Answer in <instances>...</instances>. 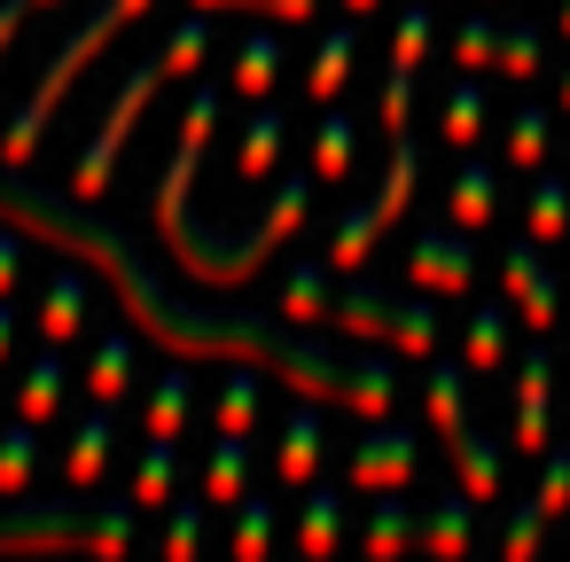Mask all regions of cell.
Wrapping results in <instances>:
<instances>
[{
    "label": "cell",
    "instance_id": "cell-1",
    "mask_svg": "<svg viewBox=\"0 0 570 562\" xmlns=\"http://www.w3.org/2000/svg\"><path fill=\"white\" fill-rule=\"evenodd\" d=\"M0 219H17V227L40 235L48 250H71L79 266L110 274L118 297H126V313H134V328L157 336V344L180 352V359H204V352L250 359V367H274L297 398H313V406H321V398H344V406L367 414V422H383L391 398H399V375H391L383 359H328V352H313V344H282V336H274L266 321H250V313H196V305H173V297L149 282L141 250H134L118 227H102V219H87V211H71V204H56V196L24 188L17 165L0 172Z\"/></svg>",
    "mask_w": 570,
    "mask_h": 562
},
{
    "label": "cell",
    "instance_id": "cell-2",
    "mask_svg": "<svg viewBox=\"0 0 570 562\" xmlns=\"http://www.w3.org/2000/svg\"><path fill=\"white\" fill-rule=\"evenodd\" d=\"M212 126H219V95L204 87V95L188 102V118H180V149H173V165H165V180H157V227H165L173 258H180L196 282L235 289V282H250V274H258V266H266L297 227H305V211H313V180H305V172H289V180L274 188V211H266L243 243H227V235L196 227L188 188H196V165H204V149H212Z\"/></svg>",
    "mask_w": 570,
    "mask_h": 562
},
{
    "label": "cell",
    "instance_id": "cell-3",
    "mask_svg": "<svg viewBox=\"0 0 570 562\" xmlns=\"http://www.w3.org/2000/svg\"><path fill=\"white\" fill-rule=\"evenodd\" d=\"M204 56H212V9H196V17H180V24L165 32V48H157V56H149V63H141V71L126 79V87H118V102L102 110V126H95V134H87V149H79V172H71V196H87V204H95V196L110 188V165L126 157V141H134V126H141V110L157 102V87H165V79H188V71H196Z\"/></svg>",
    "mask_w": 570,
    "mask_h": 562
},
{
    "label": "cell",
    "instance_id": "cell-4",
    "mask_svg": "<svg viewBox=\"0 0 570 562\" xmlns=\"http://www.w3.org/2000/svg\"><path fill=\"white\" fill-rule=\"evenodd\" d=\"M149 9H157V0H102V9H95V17H87V24H79V32H71V40H63V48L48 56L40 87L24 95V110L9 118V134H0V165H24V157L40 149V134H48V118L63 110L71 79H79V71H87V63H95V56H102V48H110V40L126 32V24H141Z\"/></svg>",
    "mask_w": 570,
    "mask_h": 562
},
{
    "label": "cell",
    "instance_id": "cell-5",
    "mask_svg": "<svg viewBox=\"0 0 570 562\" xmlns=\"http://www.w3.org/2000/svg\"><path fill=\"white\" fill-rule=\"evenodd\" d=\"M95 546V507L87 500H9L0 507V554H71Z\"/></svg>",
    "mask_w": 570,
    "mask_h": 562
},
{
    "label": "cell",
    "instance_id": "cell-6",
    "mask_svg": "<svg viewBox=\"0 0 570 562\" xmlns=\"http://www.w3.org/2000/svg\"><path fill=\"white\" fill-rule=\"evenodd\" d=\"M344 336H375V344H399V352H414V359H430L438 352V313L430 305H399V297H383V289H352V297H336V313H328Z\"/></svg>",
    "mask_w": 570,
    "mask_h": 562
},
{
    "label": "cell",
    "instance_id": "cell-7",
    "mask_svg": "<svg viewBox=\"0 0 570 562\" xmlns=\"http://www.w3.org/2000/svg\"><path fill=\"white\" fill-rule=\"evenodd\" d=\"M414 461H422V437L414 430H367L352 445V484L360 492H399L414 476Z\"/></svg>",
    "mask_w": 570,
    "mask_h": 562
},
{
    "label": "cell",
    "instance_id": "cell-8",
    "mask_svg": "<svg viewBox=\"0 0 570 562\" xmlns=\"http://www.w3.org/2000/svg\"><path fill=\"white\" fill-rule=\"evenodd\" d=\"M406 274H414L422 289H438V297H461V289L476 282V250H469L461 235H422V243L406 250Z\"/></svg>",
    "mask_w": 570,
    "mask_h": 562
},
{
    "label": "cell",
    "instance_id": "cell-9",
    "mask_svg": "<svg viewBox=\"0 0 570 562\" xmlns=\"http://www.w3.org/2000/svg\"><path fill=\"white\" fill-rule=\"evenodd\" d=\"M500 282H508V297L523 305L531 328H554V282H547V266H539V243H515L508 266H500Z\"/></svg>",
    "mask_w": 570,
    "mask_h": 562
},
{
    "label": "cell",
    "instance_id": "cell-10",
    "mask_svg": "<svg viewBox=\"0 0 570 562\" xmlns=\"http://www.w3.org/2000/svg\"><path fill=\"white\" fill-rule=\"evenodd\" d=\"M110 406H95V414H79V430H71V453H63V484L71 492H87L102 469H110Z\"/></svg>",
    "mask_w": 570,
    "mask_h": 562
},
{
    "label": "cell",
    "instance_id": "cell-11",
    "mask_svg": "<svg viewBox=\"0 0 570 562\" xmlns=\"http://www.w3.org/2000/svg\"><path fill=\"white\" fill-rule=\"evenodd\" d=\"M414 180H422V149H414V134H391V165H383V188L367 196V211L391 227V219L414 204Z\"/></svg>",
    "mask_w": 570,
    "mask_h": 562
},
{
    "label": "cell",
    "instance_id": "cell-12",
    "mask_svg": "<svg viewBox=\"0 0 570 562\" xmlns=\"http://www.w3.org/2000/svg\"><path fill=\"white\" fill-rule=\"evenodd\" d=\"M63 391H71V367H63L56 344H48V352L24 367V383H17V414H24V422H56V414H63Z\"/></svg>",
    "mask_w": 570,
    "mask_h": 562
},
{
    "label": "cell",
    "instance_id": "cell-13",
    "mask_svg": "<svg viewBox=\"0 0 570 562\" xmlns=\"http://www.w3.org/2000/svg\"><path fill=\"white\" fill-rule=\"evenodd\" d=\"M313 469H321V414H313V398L282 422V453H274V476L282 484H313Z\"/></svg>",
    "mask_w": 570,
    "mask_h": 562
},
{
    "label": "cell",
    "instance_id": "cell-14",
    "mask_svg": "<svg viewBox=\"0 0 570 562\" xmlns=\"http://www.w3.org/2000/svg\"><path fill=\"white\" fill-rule=\"evenodd\" d=\"M32 321H40V344H71V336L87 328V282H79V274H56Z\"/></svg>",
    "mask_w": 570,
    "mask_h": 562
},
{
    "label": "cell",
    "instance_id": "cell-15",
    "mask_svg": "<svg viewBox=\"0 0 570 562\" xmlns=\"http://www.w3.org/2000/svg\"><path fill=\"white\" fill-rule=\"evenodd\" d=\"M515 445L539 453L547 445V352H531L515 367Z\"/></svg>",
    "mask_w": 570,
    "mask_h": 562
},
{
    "label": "cell",
    "instance_id": "cell-16",
    "mask_svg": "<svg viewBox=\"0 0 570 562\" xmlns=\"http://www.w3.org/2000/svg\"><path fill=\"white\" fill-rule=\"evenodd\" d=\"M87 391H95V406H118L134 391V336H102L87 352Z\"/></svg>",
    "mask_w": 570,
    "mask_h": 562
},
{
    "label": "cell",
    "instance_id": "cell-17",
    "mask_svg": "<svg viewBox=\"0 0 570 562\" xmlns=\"http://www.w3.org/2000/svg\"><path fill=\"white\" fill-rule=\"evenodd\" d=\"M173 484H180V437H149L134 469V507H173Z\"/></svg>",
    "mask_w": 570,
    "mask_h": 562
},
{
    "label": "cell",
    "instance_id": "cell-18",
    "mask_svg": "<svg viewBox=\"0 0 570 562\" xmlns=\"http://www.w3.org/2000/svg\"><path fill=\"white\" fill-rule=\"evenodd\" d=\"M243 484H250V445H243L235 430H219L212 469H204V507H235V500H243Z\"/></svg>",
    "mask_w": 570,
    "mask_h": 562
},
{
    "label": "cell",
    "instance_id": "cell-19",
    "mask_svg": "<svg viewBox=\"0 0 570 562\" xmlns=\"http://www.w3.org/2000/svg\"><path fill=\"white\" fill-rule=\"evenodd\" d=\"M40 476V422H9V430H0V500H17L24 484Z\"/></svg>",
    "mask_w": 570,
    "mask_h": 562
},
{
    "label": "cell",
    "instance_id": "cell-20",
    "mask_svg": "<svg viewBox=\"0 0 570 562\" xmlns=\"http://www.w3.org/2000/svg\"><path fill=\"white\" fill-rule=\"evenodd\" d=\"M352 56H360V32L344 24V32H328L321 40V56H313V71H305V95L313 102H336L344 95V79H352Z\"/></svg>",
    "mask_w": 570,
    "mask_h": 562
},
{
    "label": "cell",
    "instance_id": "cell-21",
    "mask_svg": "<svg viewBox=\"0 0 570 562\" xmlns=\"http://www.w3.org/2000/svg\"><path fill=\"white\" fill-rule=\"evenodd\" d=\"M282 141H289V118H282V110H258V118L243 126L235 172H243V180H266V172H274V157H282Z\"/></svg>",
    "mask_w": 570,
    "mask_h": 562
},
{
    "label": "cell",
    "instance_id": "cell-22",
    "mask_svg": "<svg viewBox=\"0 0 570 562\" xmlns=\"http://www.w3.org/2000/svg\"><path fill=\"white\" fill-rule=\"evenodd\" d=\"M328 313H336L328 266H297V274L282 282V321H289V328H313V321H328Z\"/></svg>",
    "mask_w": 570,
    "mask_h": 562
},
{
    "label": "cell",
    "instance_id": "cell-23",
    "mask_svg": "<svg viewBox=\"0 0 570 562\" xmlns=\"http://www.w3.org/2000/svg\"><path fill=\"white\" fill-rule=\"evenodd\" d=\"M445 453H453V469H461V492H469V500H492V492H500V453H492L476 430H453V437H445Z\"/></svg>",
    "mask_w": 570,
    "mask_h": 562
},
{
    "label": "cell",
    "instance_id": "cell-24",
    "mask_svg": "<svg viewBox=\"0 0 570 562\" xmlns=\"http://www.w3.org/2000/svg\"><path fill=\"white\" fill-rule=\"evenodd\" d=\"M352 149H360V126L328 110V118H321V134H313V172H321L328 188H336V180H352Z\"/></svg>",
    "mask_w": 570,
    "mask_h": 562
},
{
    "label": "cell",
    "instance_id": "cell-25",
    "mask_svg": "<svg viewBox=\"0 0 570 562\" xmlns=\"http://www.w3.org/2000/svg\"><path fill=\"white\" fill-rule=\"evenodd\" d=\"M274 79H282V40L274 32H258V40H243V56H235V95H274Z\"/></svg>",
    "mask_w": 570,
    "mask_h": 562
},
{
    "label": "cell",
    "instance_id": "cell-26",
    "mask_svg": "<svg viewBox=\"0 0 570 562\" xmlns=\"http://www.w3.org/2000/svg\"><path fill=\"white\" fill-rule=\"evenodd\" d=\"M375 235H383V219L360 204V211H344V227H336V243H328V266L336 274H360L367 266V250H375Z\"/></svg>",
    "mask_w": 570,
    "mask_h": 562
},
{
    "label": "cell",
    "instance_id": "cell-27",
    "mask_svg": "<svg viewBox=\"0 0 570 562\" xmlns=\"http://www.w3.org/2000/svg\"><path fill=\"white\" fill-rule=\"evenodd\" d=\"M188 406H196V383L173 367V375L157 383V398H149V437H180V430H188Z\"/></svg>",
    "mask_w": 570,
    "mask_h": 562
},
{
    "label": "cell",
    "instance_id": "cell-28",
    "mask_svg": "<svg viewBox=\"0 0 570 562\" xmlns=\"http://www.w3.org/2000/svg\"><path fill=\"white\" fill-rule=\"evenodd\" d=\"M414 539H422L430 554H461V546H469V492L438 500V507H430V523H422Z\"/></svg>",
    "mask_w": 570,
    "mask_h": 562
},
{
    "label": "cell",
    "instance_id": "cell-29",
    "mask_svg": "<svg viewBox=\"0 0 570 562\" xmlns=\"http://www.w3.org/2000/svg\"><path fill=\"white\" fill-rule=\"evenodd\" d=\"M492 211H500V188H492L484 165H469V172L453 180V227H484Z\"/></svg>",
    "mask_w": 570,
    "mask_h": 562
},
{
    "label": "cell",
    "instance_id": "cell-30",
    "mask_svg": "<svg viewBox=\"0 0 570 562\" xmlns=\"http://www.w3.org/2000/svg\"><path fill=\"white\" fill-rule=\"evenodd\" d=\"M250 422H258V375H250V359H235V375H227V391H219V430L250 437Z\"/></svg>",
    "mask_w": 570,
    "mask_h": 562
},
{
    "label": "cell",
    "instance_id": "cell-31",
    "mask_svg": "<svg viewBox=\"0 0 570 562\" xmlns=\"http://www.w3.org/2000/svg\"><path fill=\"white\" fill-rule=\"evenodd\" d=\"M336 531H344V500H336V492H305L297 546H305V554H328V546H336Z\"/></svg>",
    "mask_w": 570,
    "mask_h": 562
},
{
    "label": "cell",
    "instance_id": "cell-32",
    "mask_svg": "<svg viewBox=\"0 0 570 562\" xmlns=\"http://www.w3.org/2000/svg\"><path fill=\"white\" fill-rule=\"evenodd\" d=\"M562 227H570V180H539L531 188V235L562 243Z\"/></svg>",
    "mask_w": 570,
    "mask_h": 562
},
{
    "label": "cell",
    "instance_id": "cell-33",
    "mask_svg": "<svg viewBox=\"0 0 570 562\" xmlns=\"http://www.w3.org/2000/svg\"><path fill=\"white\" fill-rule=\"evenodd\" d=\"M476 134H484V95H476V87L461 79V87L445 95V141H453V149H469Z\"/></svg>",
    "mask_w": 570,
    "mask_h": 562
},
{
    "label": "cell",
    "instance_id": "cell-34",
    "mask_svg": "<svg viewBox=\"0 0 570 562\" xmlns=\"http://www.w3.org/2000/svg\"><path fill=\"white\" fill-rule=\"evenodd\" d=\"M430 422H438V437H453V430H469L461 422V367H430Z\"/></svg>",
    "mask_w": 570,
    "mask_h": 562
},
{
    "label": "cell",
    "instance_id": "cell-35",
    "mask_svg": "<svg viewBox=\"0 0 570 562\" xmlns=\"http://www.w3.org/2000/svg\"><path fill=\"white\" fill-rule=\"evenodd\" d=\"M539 157H547V110H515V126H508V165L531 172Z\"/></svg>",
    "mask_w": 570,
    "mask_h": 562
},
{
    "label": "cell",
    "instance_id": "cell-36",
    "mask_svg": "<svg viewBox=\"0 0 570 562\" xmlns=\"http://www.w3.org/2000/svg\"><path fill=\"white\" fill-rule=\"evenodd\" d=\"M243 515H235V562H258L266 554V539H274V507L266 500H235Z\"/></svg>",
    "mask_w": 570,
    "mask_h": 562
},
{
    "label": "cell",
    "instance_id": "cell-37",
    "mask_svg": "<svg viewBox=\"0 0 570 562\" xmlns=\"http://www.w3.org/2000/svg\"><path fill=\"white\" fill-rule=\"evenodd\" d=\"M414 531H422V523H414L399 500H383V507H375V523H367V554H399Z\"/></svg>",
    "mask_w": 570,
    "mask_h": 562
},
{
    "label": "cell",
    "instance_id": "cell-38",
    "mask_svg": "<svg viewBox=\"0 0 570 562\" xmlns=\"http://www.w3.org/2000/svg\"><path fill=\"white\" fill-rule=\"evenodd\" d=\"M500 352H508V321L484 305V313L469 321V367H500Z\"/></svg>",
    "mask_w": 570,
    "mask_h": 562
},
{
    "label": "cell",
    "instance_id": "cell-39",
    "mask_svg": "<svg viewBox=\"0 0 570 562\" xmlns=\"http://www.w3.org/2000/svg\"><path fill=\"white\" fill-rule=\"evenodd\" d=\"M134 500H118V507H95V554H126L134 546Z\"/></svg>",
    "mask_w": 570,
    "mask_h": 562
},
{
    "label": "cell",
    "instance_id": "cell-40",
    "mask_svg": "<svg viewBox=\"0 0 570 562\" xmlns=\"http://www.w3.org/2000/svg\"><path fill=\"white\" fill-rule=\"evenodd\" d=\"M196 546H204V500H180V507H173V523H165V554H173V562H188Z\"/></svg>",
    "mask_w": 570,
    "mask_h": 562
},
{
    "label": "cell",
    "instance_id": "cell-41",
    "mask_svg": "<svg viewBox=\"0 0 570 562\" xmlns=\"http://www.w3.org/2000/svg\"><path fill=\"white\" fill-rule=\"evenodd\" d=\"M422 48H430V9H406L399 17V40H391V63L399 71H422Z\"/></svg>",
    "mask_w": 570,
    "mask_h": 562
},
{
    "label": "cell",
    "instance_id": "cell-42",
    "mask_svg": "<svg viewBox=\"0 0 570 562\" xmlns=\"http://www.w3.org/2000/svg\"><path fill=\"white\" fill-rule=\"evenodd\" d=\"M500 71H508V79H531V71H539V32H531V24L500 32Z\"/></svg>",
    "mask_w": 570,
    "mask_h": 562
},
{
    "label": "cell",
    "instance_id": "cell-43",
    "mask_svg": "<svg viewBox=\"0 0 570 562\" xmlns=\"http://www.w3.org/2000/svg\"><path fill=\"white\" fill-rule=\"evenodd\" d=\"M570 507V445L547 453V476H539V515H562Z\"/></svg>",
    "mask_w": 570,
    "mask_h": 562
},
{
    "label": "cell",
    "instance_id": "cell-44",
    "mask_svg": "<svg viewBox=\"0 0 570 562\" xmlns=\"http://www.w3.org/2000/svg\"><path fill=\"white\" fill-rule=\"evenodd\" d=\"M453 56H461V71H484V63L500 56V32H492V24H461V40H453Z\"/></svg>",
    "mask_w": 570,
    "mask_h": 562
},
{
    "label": "cell",
    "instance_id": "cell-45",
    "mask_svg": "<svg viewBox=\"0 0 570 562\" xmlns=\"http://www.w3.org/2000/svg\"><path fill=\"white\" fill-rule=\"evenodd\" d=\"M196 9H266V17H282V24H305L321 0H196Z\"/></svg>",
    "mask_w": 570,
    "mask_h": 562
},
{
    "label": "cell",
    "instance_id": "cell-46",
    "mask_svg": "<svg viewBox=\"0 0 570 562\" xmlns=\"http://www.w3.org/2000/svg\"><path fill=\"white\" fill-rule=\"evenodd\" d=\"M531 546H539V500H531V507L508 523V554H531Z\"/></svg>",
    "mask_w": 570,
    "mask_h": 562
},
{
    "label": "cell",
    "instance_id": "cell-47",
    "mask_svg": "<svg viewBox=\"0 0 570 562\" xmlns=\"http://www.w3.org/2000/svg\"><path fill=\"white\" fill-rule=\"evenodd\" d=\"M17 274H24V243H17V235H0V297L17 289Z\"/></svg>",
    "mask_w": 570,
    "mask_h": 562
},
{
    "label": "cell",
    "instance_id": "cell-48",
    "mask_svg": "<svg viewBox=\"0 0 570 562\" xmlns=\"http://www.w3.org/2000/svg\"><path fill=\"white\" fill-rule=\"evenodd\" d=\"M24 17H32V0H0V56H9V40H17Z\"/></svg>",
    "mask_w": 570,
    "mask_h": 562
},
{
    "label": "cell",
    "instance_id": "cell-49",
    "mask_svg": "<svg viewBox=\"0 0 570 562\" xmlns=\"http://www.w3.org/2000/svg\"><path fill=\"white\" fill-rule=\"evenodd\" d=\"M9 352H17V305L0 297V367H9Z\"/></svg>",
    "mask_w": 570,
    "mask_h": 562
},
{
    "label": "cell",
    "instance_id": "cell-50",
    "mask_svg": "<svg viewBox=\"0 0 570 562\" xmlns=\"http://www.w3.org/2000/svg\"><path fill=\"white\" fill-rule=\"evenodd\" d=\"M344 9H352V17H367V9H375V0H344Z\"/></svg>",
    "mask_w": 570,
    "mask_h": 562
},
{
    "label": "cell",
    "instance_id": "cell-51",
    "mask_svg": "<svg viewBox=\"0 0 570 562\" xmlns=\"http://www.w3.org/2000/svg\"><path fill=\"white\" fill-rule=\"evenodd\" d=\"M562 110H570V71H562Z\"/></svg>",
    "mask_w": 570,
    "mask_h": 562
},
{
    "label": "cell",
    "instance_id": "cell-52",
    "mask_svg": "<svg viewBox=\"0 0 570 562\" xmlns=\"http://www.w3.org/2000/svg\"><path fill=\"white\" fill-rule=\"evenodd\" d=\"M32 9H63V0H32Z\"/></svg>",
    "mask_w": 570,
    "mask_h": 562
},
{
    "label": "cell",
    "instance_id": "cell-53",
    "mask_svg": "<svg viewBox=\"0 0 570 562\" xmlns=\"http://www.w3.org/2000/svg\"><path fill=\"white\" fill-rule=\"evenodd\" d=\"M562 32H570V0H562Z\"/></svg>",
    "mask_w": 570,
    "mask_h": 562
}]
</instances>
